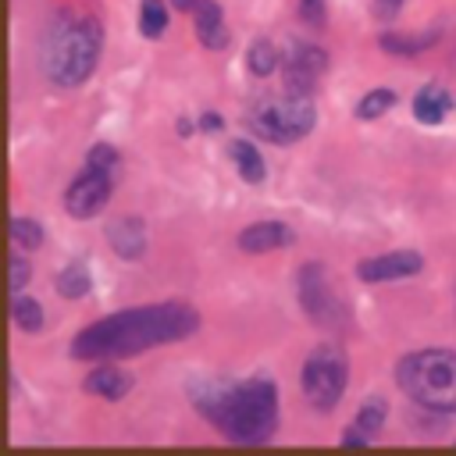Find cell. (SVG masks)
<instances>
[{
  "label": "cell",
  "instance_id": "1",
  "mask_svg": "<svg viewBox=\"0 0 456 456\" xmlns=\"http://www.w3.org/2000/svg\"><path fill=\"white\" fill-rule=\"evenodd\" d=\"M200 328V314L185 303H150L135 310L110 314L71 338L75 360H118L135 356L142 349L189 338Z\"/></svg>",
  "mask_w": 456,
  "mask_h": 456
},
{
  "label": "cell",
  "instance_id": "2",
  "mask_svg": "<svg viewBox=\"0 0 456 456\" xmlns=\"http://www.w3.org/2000/svg\"><path fill=\"white\" fill-rule=\"evenodd\" d=\"M196 410L232 442L256 445L267 442L278 428V388L271 378L246 381H207L196 395Z\"/></svg>",
  "mask_w": 456,
  "mask_h": 456
},
{
  "label": "cell",
  "instance_id": "3",
  "mask_svg": "<svg viewBox=\"0 0 456 456\" xmlns=\"http://www.w3.org/2000/svg\"><path fill=\"white\" fill-rule=\"evenodd\" d=\"M100 50H103V28L96 18L61 14L43 39V71L53 86L75 89L96 71Z\"/></svg>",
  "mask_w": 456,
  "mask_h": 456
},
{
  "label": "cell",
  "instance_id": "4",
  "mask_svg": "<svg viewBox=\"0 0 456 456\" xmlns=\"http://www.w3.org/2000/svg\"><path fill=\"white\" fill-rule=\"evenodd\" d=\"M399 392L431 413H456V353L417 349L395 363Z\"/></svg>",
  "mask_w": 456,
  "mask_h": 456
},
{
  "label": "cell",
  "instance_id": "5",
  "mask_svg": "<svg viewBox=\"0 0 456 456\" xmlns=\"http://www.w3.org/2000/svg\"><path fill=\"white\" fill-rule=\"evenodd\" d=\"M246 125H249V132H253L256 139L289 146V142H299L303 135L314 132V125H317V107H314V96L281 89L278 96H264V100L249 110Z\"/></svg>",
  "mask_w": 456,
  "mask_h": 456
},
{
  "label": "cell",
  "instance_id": "6",
  "mask_svg": "<svg viewBox=\"0 0 456 456\" xmlns=\"http://www.w3.org/2000/svg\"><path fill=\"white\" fill-rule=\"evenodd\" d=\"M299 385H303V395L314 410L321 413H331L342 395H346V385H349V356L342 346L335 342H321L306 353L303 360V374H299Z\"/></svg>",
  "mask_w": 456,
  "mask_h": 456
},
{
  "label": "cell",
  "instance_id": "7",
  "mask_svg": "<svg viewBox=\"0 0 456 456\" xmlns=\"http://www.w3.org/2000/svg\"><path fill=\"white\" fill-rule=\"evenodd\" d=\"M110 189H114V171L100 167V164H86L75 175V182L68 185V192H64V210L75 221H89L107 207Z\"/></svg>",
  "mask_w": 456,
  "mask_h": 456
},
{
  "label": "cell",
  "instance_id": "8",
  "mask_svg": "<svg viewBox=\"0 0 456 456\" xmlns=\"http://www.w3.org/2000/svg\"><path fill=\"white\" fill-rule=\"evenodd\" d=\"M296 289H299L303 314L310 321H317V324H342V303L335 299V292L328 285L324 264H303L299 278H296Z\"/></svg>",
  "mask_w": 456,
  "mask_h": 456
},
{
  "label": "cell",
  "instance_id": "9",
  "mask_svg": "<svg viewBox=\"0 0 456 456\" xmlns=\"http://www.w3.org/2000/svg\"><path fill=\"white\" fill-rule=\"evenodd\" d=\"M328 71V53L314 43H299L292 39L285 46V57H281V89L289 93H314L317 78Z\"/></svg>",
  "mask_w": 456,
  "mask_h": 456
},
{
  "label": "cell",
  "instance_id": "10",
  "mask_svg": "<svg viewBox=\"0 0 456 456\" xmlns=\"http://www.w3.org/2000/svg\"><path fill=\"white\" fill-rule=\"evenodd\" d=\"M424 267L420 253L417 249H392V253H381V256H367L356 264V278L360 281H399V278H410Z\"/></svg>",
  "mask_w": 456,
  "mask_h": 456
},
{
  "label": "cell",
  "instance_id": "11",
  "mask_svg": "<svg viewBox=\"0 0 456 456\" xmlns=\"http://www.w3.org/2000/svg\"><path fill=\"white\" fill-rule=\"evenodd\" d=\"M107 242L121 260H139L146 253V224L135 214H121L107 224Z\"/></svg>",
  "mask_w": 456,
  "mask_h": 456
},
{
  "label": "cell",
  "instance_id": "12",
  "mask_svg": "<svg viewBox=\"0 0 456 456\" xmlns=\"http://www.w3.org/2000/svg\"><path fill=\"white\" fill-rule=\"evenodd\" d=\"M292 228L281 224V221H256V224H246L239 232V249L242 253H271V249H281V246H292Z\"/></svg>",
  "mask_w": 456,
  "mask_h": 456
},
{
  "label": "cell",
  "instance_id": "13",
  "mask_svg": "<svg viewBox=\"0 0 456 456\" xmlns=\"http://www.w3.org/2000/svg\"><path fill=\"white\" fill-rule=\"evenodd\" d=\"M196 39L207 50H224L228 46V25H224V11L217 0H200L196 4Z\"/></svg>",
  "mask_w": 456,
  "mask_h": 456
},
{
  "label": "cell",
  "instance_id": "14",
  "mask_svg": "<svg viewBox=\"0 0 456 456\" xmlns=\"http://www.w3.org/2000/svg\"><path fill=\"white\" fill-rule=\"evenodd\" d=\"M452 107H456V100H452V93H445L442 86H424V89H417V96H413V118H417L420 125H442Z\"/></svg>",
  "mask_w": 456,
  "mask_h": 456
},
{
  "label": "cell",
  "instance_id": "15",
  "mask_svg": "<svg viewBox=\"0 0 456 456\" xmlns=\"http://www.w3.org/2000/svg\"><path fill=\"white\" fill-rule=\"evenodd\" d=\"M82 388H86L89 395H100V399L118 403V399L128 395V388H132V374H125V370H118V367H96L93 374H86Z\"/></svg>",
  "mask_w": 456,
  "mask_h": 456
},
{
  "label": "cell",
  "instance_id": "16",
  "mask_svg": "<svg viewBox=\"0 0 456 456\" xmlns=\"http://www.w3.org/2000/svg\"><path fill=\"white\" fill-rule=\"evenodd\" d=\"M228 157L235 160L242 182H249V185L264 182V171H267V167H264V157H260V150H256L253 142H246V139H232V142H228Z\"/></svg>",
  "mask_w": 456,
  "mask_h": 456
},
{
  "label": "cell",
  "instance_id": "17",
  "mask_svg": "<svg viewBox=\"0 0 456 456\" xmlns=\"http://www.w3.org/2000/svg\"><path fill=\"white\" fill-rule=\"evenodd\" d=\"M438 43V32H420V36H403V32H385L381 36V50L395 53V57H417L428 46Z\"/></svg>",
  "mask_w": 456,
  "mask_h": 456
},
{
  "label": "cell",
  "instance_id": "18",
  "mask_svg": "<svg viewBox=\"0 0 456 456\" xmlns=\"http://www.w3.org/2000/svg\"><path fill=\"white\" fill-rule=\"evenodd\" d=\"M89 289H93V278H89L86 260H71L68 267L57 271V292L64 299H82V296H89Z\"/></svg>",
  "mask_w": 456,
  "mask_h": 456
},
{
  "label": "cell",
  "instance_id": "19",
  "mask_svg": "<svg viewBox=\"0 0 456 456\" xmlns=\"http://www.w3.org/2000/svg\"><path fill=\"white\" fill-rule=\"evenodd\" d=\"M278 61H281V53L274 50L271 39H253L249 50H246V68H249V75H256V78L271 75V71L278 68Z\"/></svg>",
  "mask_w": 456,
  "mask_h": 456
},
{
  "label": "cell",
  "instance_id": "20",
  "mask_svg": "<svg viewBox=\"0 0 456 456\" xmlns=\"http://www.w3.org/2000/svg\"><path fill=\"white\" fill-rule=\"evenodd\" d=\"M385 417H388V406H385V399H381V395H374V399H363V403H360V410H356L353 424H356L367 438H374V435L385 428Z\"/></svg>",
  "mask_w": 456,
  "mask_h": 456
},
{
  "label": "cell",
  "instance_id": "21",
  "mask_svg": "<svg viewBox=\"0 0 456 456\" xmlns=\"http://www.w3.org/2000/svg\"><path fill=\"white\" fill-rule=\"evenodd\" d=\"M11 317H14V324H18L21 331H39V328H43V306H39V299H32V296L14 292Z\"/></svg>",
  "mask_w": 456,
  "mask_h": 456
},
{
  "label": "cell",
  "instance_id": "22",
  "mask_svg": "<svg viewBox=\"0 0 456 456\" xmlns=\"http://www.w3.org/2000/svg\"><path fill=\"white\" fill-rule=\"evenodd\" d=\"M167 28V7L164 0H142L139 4V32L146 39H157Z\"/></svg>",
  "mask_w": 456,
  "mask_h": 456
},
{
  "label": "cell",
  "instance_id": "23",
  "mask_svg": "<svg viewBox=\"0 0 456 456\" xmlns=\"http://www.w3.org/2000/svg\"><path fill=\"white\" fill-rule=\"evenodd\" d=\"M392 103H395V93H392V89H385V86H381V89H370V93L356 103V118H360V121H374V118H381Z\"/></svg>",
  "mask_w": 456,
  "mask_h": 456
},
{
  "label": "cell",
  "instance_id": "24",
  "mask_svg": "<svg viewBox=\"0 0 456 456\" xmlns=\"http://www.w3.org/2000/svg\"><path fill=\"white\" fill-rule=\"evenodd\" d=\"M11 239L21 249H39L43 246V224L32 221V217H14L11 221Z\"/></svg>",
  "mask_w": 456,
  "mask_h": 456
},
{
  "label": "cell",
  "instance_id": "25",
  "mask_svg": "<svg viewBox=\"0 0 456 456\" xmlns=\"http://www.w3.org/2000/svg\"><path fill=\"white\" fill-rule=\"evenodd\" d=\"M299 18H303L306 25H314V28H321V25L328 21L324 0H299Z\"/></svg>",
  "mask_w": 456,
  "mask_h": 456
},
{
  "label": "cell",
  "instance_id": "26",
  "mask_svg": "<svg viewBox=\"0 0 456 456\" xmlns=\"http://www.w3.org/2000/svg\"><path fill=\"white\" fill-rule=\"evenodd\" d=\"M28 278H32L28 260H25L21 253H11V289H14V292H21V289L28 285Z\"/></svg>",
  "mask_w": 456,
  "mask_h": 456
},
{
  "label": "cell",
  "instance_id": "27",
  "mask_svg": "<svg viewBox=\"0 0 456 456\" xmlns=\"http://www.w3.org/2000/svg\"><path fill=\"white\" fill-rule=\"evenodd\" d=\"M86 164H100V167H118V150L114 146H107V142H96L93 150H89V157H86Z\"/></svg>",
  "mask_w": 456,
  "mask_h": 456
},
{
  "label": "cell",
  "instance_id": "28",
  "mask_svg": "<svg viewBox=\"0 0 456 456\" xmlns=\"http://www.w3.org/2000/svg\"><path fill=\"white\" fill-rule=\"evenodd\" d=\"M370 11H374V18H378V21H392V18L403 11V0H374V4H370Z\"/></svg>",
  "mask_w": 456,
  "mask_h": 456
},
{
  "label": "cell",
  "instance_id": "29",
  "mask_svg": "<svg viewBox=\"0 0 456 456\" xmlns=\"http://www.w3.org/2000/svg\"><path fill=\"white\" fill-rule=\"evenodd\" d=\"M338 445H370V438L356 428V424H349L346 431H342V438H338Z\"/></svg>",
  "mask_w": 456,
  "mask_h": 456
},
{
  "label": "cell",
  "instance_id": "30",
  "mask_svg": "<svg viewBox=\"0 0 456 456\" xmlns=\"http://www.w3.org/2000/svg\"><path fill=\"white\" fill-rule=\"evenodd\" d=\"M200 128H210L214 132V128H221V118L214 110H207V114H200Z\"/></svg>",
  "mask_w": 456,
  "mask_h": 456
},
{
  "label": "cell",
  "instance_id": "31",
  "mask_svg": "<svg viewBox=\"0 0 456 456\" xmlns=\"http://www.w3.org/2000/svg\"><path fill=\"white\" fill-rule=\"evenodd\" d=\"M171 4H175L178 11H196V4H200V0H171Z\"/></svg>",
  "mask_w": 456,
  "mask_h": 456
}]
</instances>
